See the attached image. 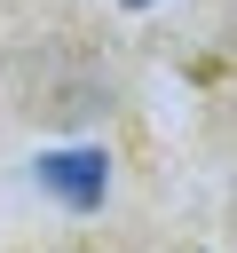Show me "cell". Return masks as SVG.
Returning a JSON list of instances; mask_svg holds the SVG:
<instances>
[{
  "label": "cell",
  "instance_id": "cell-2",
  "mask_svg": "<svg viewBox=\"0 0 237 253\" xmlns=\"http://www.w3.org/2000/svg\"><path fill=\"white\" fill-rule=\"evenodd\" d=\"M126 8H142V0H126Z\"/></svg>",
  "mask_w": 237,
  "mask_h": 253
},
{
  "label": "cell",
  "instance_id": "cell-1",
  "mask_svg": "<svg viewBox=\"0 0 237 253\" xmlns=\"http://www.w3.org/2000/svg\"><path fill=\"white\" fill-rule=\"evenodd\" d=\"M40 182L63 190L71 206H95L103 198V150H55V158H40Z\"/></svg>",
  "mask_w": 237,
  "mask_h": 253
}]
</instances>
